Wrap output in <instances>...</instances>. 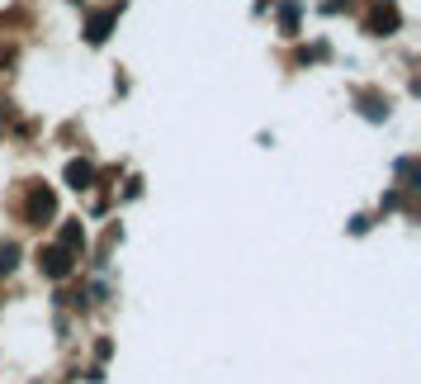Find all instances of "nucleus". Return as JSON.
<instances>
[{
  "label": "nucleus",
  "mask_w": 421,
  "mask_h": 384,
  "mask_svg": "<svg viewBox=\"0 0 421 384\" xmlns=\"http://www.w3.org/2000/svg\"><path fill=\"white\" fill-rule=\"evenodd\" d=\"M67 181H71L76 190H90V181H95V171H90V166H85V162H71V166H67Z\"/></svg>",
  "instance_id": "7ed1b4c3"
},
{
  "label": "nucleus",
  "mask_w": 421,
  "mask_h": 384,
  "mask_svg": "<svg viewBox=\"0 0 421 384\" xmlns=\"http://www.w3.org/2000/svg\"><path fill=\"white\" fill-rule=\"evenodd\" d=\"M15 256H19V251L10 247V242H0V275H5V271H15Z\"/></svg>",
  "instance_id": "39448f33"
},
{
  "label": "nucleus",
  "mask_w": 421,
  "mask_h": 384,
  "mask_svg": "<svg viewBox=\"0 0 421 384\" xmlns=\"http://www.w3.org/2000/svg\"><path fill=\"white\" fill-rule=\"evenodd\" d=\"M48 214H53V190L38 185V190L28 194V219H48Z\"/></svg>",
  "instance_id": "f03ea898"
},
{
  "label": "nucleus",
  "mask_w": 421,
  "mask_h": 384,
  "mask_svg": "<svg viewBox=\"0 0 421 384\" xmlns=\"http://www.w3.org/2000/svg\"><path fill=\"white\" fill-rule=\"evenodd\" d=\"M105 28H109V15H95V19H90V43H100Z\"/></svg>",
  "instance_id": "423d86ee"
},
{
  "label": "nucleus",
  "mask_w": 421,
  "mask_h": 384,
  "mask_svg": "<svg viewBox=\"0 0 421 384\" xmlns=\"http://www.w3.org/2000/svg\"><path fill=\"white\" fill-rule=\"evenodd\" d=\"M38 271L53 275V280L71 275V256H67V247H38Z\"/></svg>",
  "instance_id": "f257e3e1"
},
{
  "label": "nucleus",
  "mask_w": 421,
  "mask_h": 384,
  "mask_svg": "<svg viewBox=\"0 0 421 384\" xmlns=\"http://www.w3.org/2000/svg\"><path fill=\"white\" fill-rule=\"evenodd\" d=\"M62 247L71 251V247H85V233H80L76 223H67V228H62Z\"/></svg>",
  "instance_id": "20e7f679"
}]
</instances>
